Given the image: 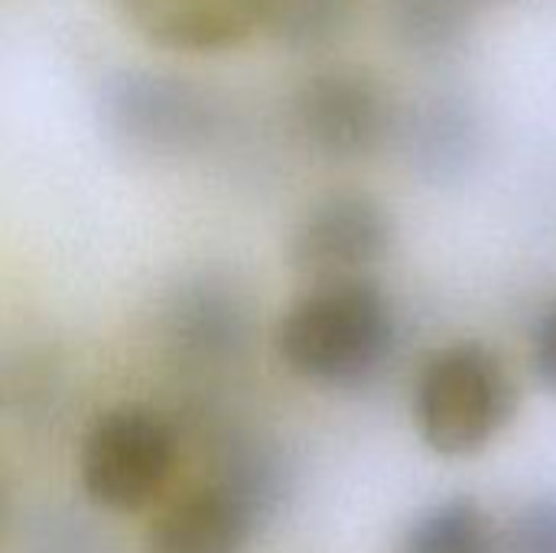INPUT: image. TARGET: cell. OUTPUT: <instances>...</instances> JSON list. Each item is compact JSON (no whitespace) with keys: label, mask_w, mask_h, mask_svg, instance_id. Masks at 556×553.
<instances>
[{"label":"cell","mask_w":556,"mask_h":553,"mask_svg":"<svg viewBox=\"0 0 556 553\" xmlns=\"http://www.w3.org/2000/svg\"><path fill=\"white\" fill-rule=\"evenodd\" d=\"M401 319L375 277L306 284L274 329L277 359L316 388L352 391L375 381L394 359Z\"/></svg>","instance_id":"6da1fadb"},{"label":"cell","mask_w":556,"mask_h":553,"mask_svg":"<svg viewBox=\"0 0 556 553\" xmlns=\"http://www.w3.org/2000/svg\"><path fill=\"white\" fill-rule=\"evenodd\" d=\"M94 111L104 137L140 160L199 156L225 127V104L208 85L150 65L104 72L94 91Z\"/></svg>","instance_id":"7a4b0ae2"},{"label":"cell","mask_w":556,"mask_h":553,"mask_svg":"<svg viewBox=\"0 0 556 553\" xmlns=\"http://www.w3.org/2000/svg\"><path fill=\"white\" fill-rule=\"evenodd\" d=\"M515 411L518 385L505 359L479 339H456L437 349L414 378V427L440 456L485 450L511 424Z\"/></svg>","instance_id":"3957f363"},{"label":"cell","mask_w":556,"mask_h":553,"mask_svg":"<svg viewBox=\"0 0 556 553\" xmlns=\"http://www.w3.org/2000/svg\"><path fill=\"white\" fill-rule=\"evenodd\" d=\"M179 463V433L147 404L101 411L78 447V482L88 502L114 515L153 505Z\"/></svg>","instance_id":"277c9868"},{"label":"cell","mask_w":556,"mask_h":553,"mask_svg":"<svg viewBox=\"0 0 556 553\" xmlns=\"http://www.w3.org/2000/svg\"><path fill=\"white\" fill-rule=\"evenodd\" d=\"M401 111L378 75L358 65H326L290 95V127L319 160L355 163L384 150Z\"/></svg>","instance_id":"5b68a950"},{"label":"cell","mask_w":556,"mask_h":553,"mask_svg":"<svg viewBox=\"0 0 556 553\" xmlns=\"http://www.w3.org/2000/svg\"><path fill=\"white\" fill-rule=\"evenodd\" d=\"M270 489L267 456L238 450L222 479L192 486L150 521L143 553H248Z\"/></svg>","instance_id":"8992f818"},{"label":"cell","mask_w":556,"mask_h":553,"mask_svg":"<svg viewBox=\"0 0 556 553\" xmlns=\"http://www.w3.org/2000/svg\"><path fill=\"white\" fill-rule=\"evenodd\" d=\"M394 215L365 189H332L313 199L287 235V264L306 284L371 277L391 254Z\"/></svg>","instance_id":"52a82bcc"},{"label":"cell","mask_w":556,"mask_h":553,"mask_svg":"<svg viewBox=\"0 0 556 553\" xmlns=\"http://www.w3.org/2000/svg\"><path fill=\"white\" fill-rule=\"evenodd\" d=\"M166 342L199 365H225L238 359L254 332L248 290L218 267L182 274L163 297L160 310Z\"/></svg>","instance_id":"ba28073f"},{"label":"cell","mask_w":556,"mask_h":553,"mask_svg":"<svg viewBox=\"0 0 556 553\" xmlns=\"http://www.w3.org/2000/svg\"><path fill=\"white\" fill-rule=\"evenodd\" d=\"M124 23L166 52H225L264 29L270 0H114Z\"/></svg>","instance_id":"9c48e42d"},{"label":"cell","mask_w":556,"mask_h":553,"mask_svg":"<svg viewBox=\"0 0 556 553\" xmlns=\"http://www.w3.org/2000/svg\"><path fill=\"white\" fill-rule=\"evenodd\" d=\"M394 140L404 143L414 166L427 176H459L466 163L476 156V121L472 114L453 98H433L410 117L397 121Z\"/></svg>","instance_id":"30bf717a"},{"label":"cell","mask_w":556,"mask_h":553,"mask_svg":"<svg viewBox=\"0 0 556 553\" xmlns=\"http://www.w3.org/2000/svg\"><path fill=\"white\" fill-rule=\"evenodd\" d=\"M394 553H502V535L485 505L456 495L417 515Z\"/></svg>","instance_id":"8fae6325"},{"label":"cell","mask_w":556,"mask_h":553,"mask_svg":"<svg viewBox=\"0 0 556 553\" xmlns=\"http://www.w3.org/2000/svg\"><path fill=\"white\" fill-rule=\"evenodd\" d=\"M472 0H388V33L414 55H446L472 29Z\"/></svg>","instance_id":"7c38bea8"},{"label":"cell","mask_w":556,"mask_h":553,"mask_svg":"<svg viewBox=\"0 0 556 553\" xmlns=\"http://www.w3.org/2000/svg\"><path fill=\"white\" fill-rule=\"evenodd\" d=\"M352 23V0H270L264 29L293 52L329 49Z\"/></svg>","instance_id":"4fadbf2b"},{"label":"cell","mask_w":556,"mask_h":553,"mask_svg":"<svg viewBox=\"0 0 556 553\" xmlns=\"http://www.w3.org/2000/svg\"><path fill=\"white\" fill-rule=\"evenodd\" d=\"M502 553H556V495L518 512L508 535H502Z\"/></svg>","instance_id":"5bb4252c"},{"label":"cell","mask_w":556,"mask_h":553,"mask_svg":"<svg viewBox=\"0 0 556 553\" xmlns=\"http://www.w3.org/2000/svg\"><path fill=\"white\" fill-rule=\"evenodd\" d=\"M531 368L538 381L556 394V297H551L531 326Z\"/></svg>","instance_id":"9a60e30c"},{"label":"cell","mask_w":556,"mask_h":553,"mask_svg":"<svg viewBox=\"0 0 556 553\" xmlns=\"http://www.w3.org/2000/svg\"><path fill=\"white\" fill-rule=\"evenodd\" d=\"M0 535H3V486H0Z\"/></svg>","instance_id":"2e32d148"}]
</instances>
